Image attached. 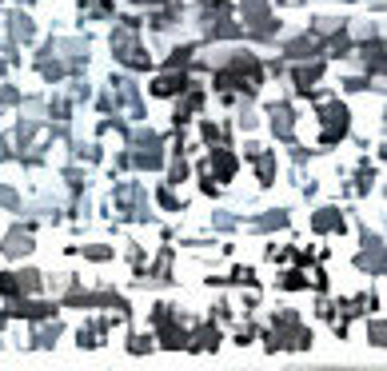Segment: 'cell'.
Wrapping results in <instances>:
<instances>
[{
    "mask_svg": "<svg viewBox=\"0 0 387 371\" xmlns=\"http://www.w3.org/2000/svg\"><path fill=\"white\" fill-rule=\"evenodd\" d=\"M220 84H224V88H228V84L255 88V84H260V68H255V60H251V56H240L228 72H220Z\"/></svg>",
    "mask_w": 387,
    "mask_h": 371,
    "instance_id": "cell-1",
    "label": "cell"
}]
</instances>
